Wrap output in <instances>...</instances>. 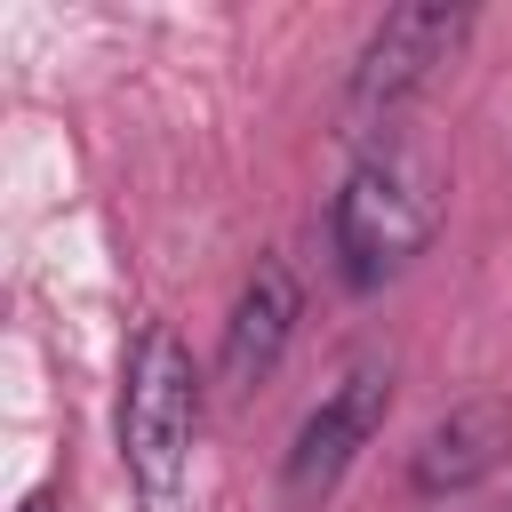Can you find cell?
Returning a JSON list of instances; mask_svg holds the SVG:
<instances>
[{"mask_svg": "<svg viewBox=\"0 0 512 512\" xmlns=\"http://www.w3.org/2000/svg\"><path fill=\"white\" fill-rule=\"evenodd\" d=\"M296 320H304V280H296L288 256H264L232 296V320H224V344H216V384L224 392H256L280 368Z\"/></svg>", "mask_w": 512, "mask_h": 512, "instance_id": "obj_6", "label": "cell"}, {"mask_svg": "<svg viewBox=\"0 0 512 512\" xmlns=\"http://www.w3.org/2000/svg\"><path fill=\"white\" fill-rule=\"evenodd\" d=\"M440 232V176L416 144H368L344 176V192L328 200V240H336V272L344 288H384L392 272H408Z\"/></svg>", "mask_w": 512, "mask_h": 512, "instance_id": "obj_1", "label": "cell"}, {"mask_svg": "<svg viewBox=\"0 0 512 512\" xmlns=\"http://www.w3.org/2000/svg\"><path fill=\"white\" fill-rule=\"evenodd\" d=\"M504 448H512V400H504V392H472V400H456V408L408 448V488H416L424 504H456V496H472V488L504 464Z\"/></svg>", "mask_w": 512, "mask_h": 512, "instance_id": "obj_5", "label": "cell"}, {"mask_svg": "<svg viewBox=\"0 0 512 512\" xmlns=\"http://www.w3.org/2000/svg\"><path fill=\"white\" fill-rule=\"evenodd\" d=\"M384 416H392V368H352L336 392H320V408L296 424V440L280 456V496L304 512L320 496H336V480L360 464V448L384 432Z\"/></svg>", "mask_w": 512, "mask_h": 512, "instance_id": "obj_4", "label": "cell"}, {"mask_svg": "<svg viewBox=\"0 0 512 512\" xmlns=\"http://www.w3.org/2000/svg\"><path fill=\"white\" fill-rule=\"evenodd\" d=\"M16 512H56V488H32V496H24Z\"/></svg>", "mask_w": 512, "mask_h": 512, "instance_id": "obj_7", "label": "cell"}, {"mask_svg": "<svg viewBox=\"0 0 512 512\" xmlns=\"http://www.w3.org/2000/svg\"><path fill=\"white\" fill-rule=\"evenodd\" d=\"M472 40V8H392L368 48L352 56V80H344V120L360 136H376V120L392 128V112L432 88L440 64H456V48Z\"/></svg>", "mask_w": 512, "mask_h": 512, "instance_id": "obj_3", "label": "cell"}, {"mask_svg": "<svg viewBox=\"0 0 512 512\" xmlns=\"http://www.w3.org/2000/svg\"><path fill=\"white\" fill-rule=\"evenodd\" d=\"M200 432V368L168 320H144L120 368V464L144 504H176Z\"/></svg>", "mask_w": 512, "mask_h": 512, "instance_id": "obj_2", "label": "cell"}]
</instances>
